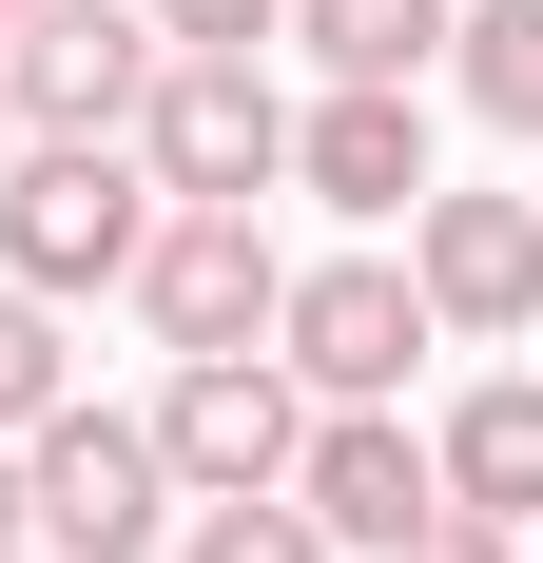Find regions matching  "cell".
Masks as SVG:
<instances>
[{
  "label": "cell",
  "mask_w": 543,
  "mask_h": 563,
  "mask_svg": "<svg viewBox=\"0 0 543 563\" xmlns=\"http://www.w3.org/2000/svg\"><path fill=\"white\" fill-rule=\"evenodd\" d=\"M136 233H156L136 136H20V156H0V273L20 291H117Z\"/></svg>",
  "instance_id": "cell-1"
},
{
  "label": "cell",
  "mask_w": 543,
  "mask_h": 563,
  "mask_svg": "<svg viewBox=\"0 0 543 563\" xmlns=\"http://www.w3.org/2000/svg\"><path fill=\"white\" fill-rule=\"evenodd\" d=\"M20 525H40L58 563H136L175 525V466H156V428H117V408H78L58 389L40 428H20Z\"/></svg>",
  "instance_id": "cell-2"
},
{
  "label": "cell",
  "mask_w": 543,
  "mask_h": 563,
  "mask_svg": "<svg viewBox=\"0 0 543 563\" xmlns=\"http://www.w3.org/2000/svg\"><path fill=\"white\" fill-rule=\"evenodd\" d=\"M136 311H156V350H253L272 331V291H291V253H272L233 195H156V233H136Z\"/></svg>",
  "instance_id": "cell-3"
},
{
  "label": "cell",
  "mask_w": 543,
  "mask_h": 563,
  "mask_svg": "<svg viewBox=\"0 0 543 563\" xmlns=\"http://www.w3.org/2000/svg\"><path fill=\"white\" fill-rule=\"evenodd\" d=\"M156 98V20L136 0H20V40H0V117L20 136H136Z\"/></svg>",
  "instance_id": "cell-4"
},
{
  "label": "cell",
  "mask_w": 543,
  "mask_h": 563,
  "mask_svg": "<svg viewBox=\"0 0 543 563\" xmlns=\"http://www.w3.org/2000/svg\"><path fill=\"white\" fill-rule=\"evenodd\" d=\"M291 448H311V389H291L272 350H175L156 466L195 486V506H253V486H291Z\"/></svg>",
  "instance_id": "cell-5"
},
{
  "label": "cell",
  "mask_w": 543,
  "mask_h": 563,
  "mask_svg": "<svg viewBox=\"0 0 543 563\" xmlns=\"http://www.w3.org/2000/svg\"><path fill=\"white\" fill-rule=\"evenodd\" d=\"M136 175H156V195H233V214H253L272 175H291V98H272L253 58H156V98H136Z\"/></svg>",
  "instance_id": "cell-6"
},
{
  "label": "cell",
  "mask_w": 543,
  "mask_h": 563,
  "mask_svg": "<svg viewBox=\"0 0 543 563\" xmlns=\"http://www.w3.org/2000/svg\"><path fill=\"white\" fill-rule=\"evenodd\" d=\"M408 350H428V291L388 273V253H330V273L272 291V369L330 389V408H388V389H408Z\"/></svg>",
  "instance_id": "cell-7"
},
{
  "label": "cell",
  "mask_w": 543,
  "mask_h": 563,
  "mask_svg": "<svg viewBox=\"0 0 543 563\" xmlns=\"http://www.w3.org/2000/svg\"><path fill=\"white\" fill-rule=\"evenodd\" d=\"M408 291H428V331H524L543 311V195H408Z\"/></svg>",
  "instance_id": "cell-8"
},
{
  "label": "cell",
  "mask_w": 543,
  "mask_h": 563,
  "mask_svg": "<svg viewBox=\"0 0 543 563\" xmlns=\"http://www.w3.org/2000/svg\"><path fill=\"white\" fill-rule=\"evenodd\" d=\"M291 506H311L330 544H388V563H408V544L446 525V466H428V428H388V408H330L311 448H291Z\"/></svg>",
  "instance_id": "cell-9"
},
{
  "label": "cell",
  "mask_w": 543,
  "mask_h": 563,
  "mask_svg": "<svg viewBox=\"0 0 543 563\" xmlns=\"http://www.w3.org/2000/svg\"><path fill=\"white\" fill-rule=\"evenodd\" d=\"M291 175H311L330 214H408V195H428V117H408V78H330V98L291 117Z\"/></svg>",
  "instance_id": "cell-10"
},
{
  "label": "cell",
  "mask_w": 543,
  "mask_h": 563,
  "mask_svg": "<svg viewBox=\"0 0 543 563\" xmlns=\"http://www.w3.org/2000/svg\"><path fill=\"white\" fill-rule=\"evenodd\" d=\"M428 466H446V525H543V389L486 369V389L428 428Z\"/></svg>",
  "instance_id": "cell-11"
},
{
  "label": "cell",
  "mask_w": 543,
  "mask_h": 563,
  "mask_svg": "<svg viewBox=\"0 0 543 563\" xmlns=\"http://www.w3.org/2000/svg\"><path fill=\"white\" fill-rule=\"evenodd\" d=\"M446 78H466V117L543 136V0H446Z\"/></svg>",
  "instance_id": "cell-12"
},
{
  "label": "cell",
  "mask_w": 543,
  "mask_h": 563,
  "mask_svg": "<svg viewBox=\"0 0 543 563\" xmlns=\"http://www.w3.org/2000/svg\"><path fill=\"white\" fill-rule=\"evenodd\" d=\"M291 40H311L330 78H428V58H446V0H291Z\"/></svg>",
  "instance_id": "cell-13"
},
{
  "label": "cell",
  "mask_w": 543,
  "mask_h": 563,
  "mask_svg": "<svg viewBox=\"0 0 543 563\" xmlns=\"http://www.w3.org/2000/svg\"><path fill=\"white\" fill-rule=\"evenodd\" d=\"M175 563H330V525L291 506V486H253V506H195V525H175Z\"/></svg>",
  "instance_id": "cell-14"
},
{
  "label": "cell",
  "mask_w": 543,
  "mask_h": 563,
  "mask_svg": "<svg viewBox=\"0 0 543 563\" xmlns=\"http://www.w3.org/2000/svg\"><path fill=\"white\" fill-rule=\"evenodd\" d=\"M40 408H58V291H20V273H0V448H20Z\"/></svg>",
  "instance_id": "cell-15"
},
{
  "label": "cell",
  "mask_w": 543,
  "mask_h": 563,
  "mask_svg": "<svg viewBox=\"0 0 543 563\" xmlns=\"http://www.w3.org/2000/svg\"><path fill=\"white\" fill-rule=\"evenodd\" d=\"M136 20H156V58H253L291 0H136Z\"/></svg>",
  "instance_id": "cell-16"
},
{
  "label": "cell",
  "mask_w": 543,
  "mask_h": 563,
  "mask_svg": "<svg viewBox=\"0 0 543 563\" xmlns=\"http://www.w3.org/2000/svg\"><path fill=\"white\" fill-rule=\"evenodd\" d=\"M408 563H524V544H505V525H428Z\"/></svg>",
  "instance_id": "cell-17"
},
{
  "label": "cell",
  "mask_w": 543,
  "mask_h": 563,
  "mask_svg": "<svg viewBox=\"0 0 543 563\" xmlns=\"http://www.w3.org/2000/svg\"><path fill=\"white\" fill-rule=\"evenodd\" d=\"M0 544H20V448H0Z\"/></svg>",
  "instance_id": "cell-18"
},
{
  "label": "cell",
  "mask_w": 543,
  "mask_h": 563,
  "mask_svg": "<svg viewBox=\"0 0 543 563\" xmlns=\"http://www.w3.org/2000/svg\"><path fill=\"white\" fill-rule=\"evenodd\" d=\"M0 40H20V0H0Z\"/></svg>",
  "instance_id": "cell-19"
},
{
  "label": "cell",
  "mask_w": 543,
  "mask_h": 563,
  "mask_svg": "<svg viewBox=\"0 0 543 563\" xmlns=\"http://www.w3.org/2000/svg\"><path fill=\"white\" fill-rule=\"evenodd\" d=\"M0 156H20V117H0Z\"/></svg>",
  "instance_id": "cell-20"
}]
</instances>
